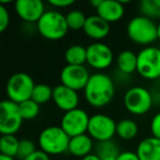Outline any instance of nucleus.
Here are the masks:
<instances>
[{
    "mask_svg": "<svg viewBox=\"0 0 160 160\" xmlns=\"http://www.w3.org/2000/svg\"><path fill=\"white\" fill-rule=\"evenodd\" d=\"M53 101L58 109L66 113L77 109L79 104V96L77 91L60 83L54 87Z\"/></svg>",
    "mask_w": 160,
    "mask_h": 160,
    "instance_id": "4468645a",
    "label": "nucleus"
},
{
    "mask_svg": "<svg viewBox=\"0 0 160 160\" xmlns=\"http://www.w3.org/2000/svg\"><path fill=\"white\" fill-rule=\"evenodd\" d=\"M116 67L125 75H131L137 71V54L131 49L120 52L116 57Z\"/></svg>",
    "mask_w": 160,
    "mask_h": 160,
    "instance_id": "6ab92c4d",
    "label": "nucleus"
},
{
    "mask_svg": "<svg viewBox=\"0 0 160 160\" xmlns=\"http://www.w3.org/2000/svg\"><path fill=\"white\" fill-rule=\"evenodd\" d=\"M24 160H49V156L42 151L41 149H38L34 153H32L30 157H28Z\"/></svg>",
    "mask_w": 160,
    "mask_h": 160,
    "instance_id": "72a5a7b5",
    "label": "nucleus"
},
{
    "mask_svg": "<svg viewBox=\"0 0 160 160\" xmlns=\"http://www.w3.org/2000/svg\"><path fill=\"white\" fill-rule=\"evenodd\" d=\"M90 73L88 69L82 66H77V65H66L60 71V82L62 85L75 90L80 91L85 90L88 81L90 79Z\"/></svg>",
    "mask_w": 160,
    "mask_h": 160,
    "instance_id": "9b49d317",
    "label": "nucleus"
},
{
    "mask_svg": "<svg viewBox=\"0 0 160 160\" xmlns=\"http://www.w3.org/2000/svg\"><path fill=\"white\" fill-rule=\"evenodd\" d=\"M116 123L111 116L105 114H94L90 116L88 135L98 142L112 140L116 135Z\"/></svg>",
    "mask_w": 160,
    "mask_h": 160,
    "instance_id": "1a4fd4ad",
    "label": "nucleus"
},
{
    "mask_svg": "<svg viewBox=\"0 0 160 160\" xmlns=\"http://www.w3.org/2000/svg\"><path fill=\"white\" fill-rule=\"evenodd\" d=\"M88 17L85 16L82 11L80 10H71L66 14V21L69 30L78 31V30H83Z\"/></svg>",
    "mask_w": 160,
    "mask_h": 160,
    "instance_id": "393cba45",
    "label": "nucleus"
},
{
    "mask_svg": "<svg viewBox=\"0 0 160 160\" xmlns=\"http://www.w3.org/2000/svg\"><path fill=\"white\" fill-rule=\"evenodd\" d=\"M150 93L151 97H152L153 100V104L157 103V104H160V79L156 80L153 82L152 87L150 89Z\"/></svg>",
    "mask_w": 160,
    "mask_h": 160,
    "instance_id": "7c9ffc66",
    "label": "nucleus"
},
{
    "mask_svg": "<svg viewBox=\"0 0 160 160\" xmlns=\"http://www.w3.org/2000/svg\"><path fill=\"white\" fill-rule=\"evenodd\" d=\"M157 33H158V38L160 40V22L157 24Z\"/></svg>",
    "mask_w": 160,
    "mask_h": 160,
    "instance_id": "e433bc0d",
    "label": "nucleus"
},
{
    "mask_svg": "<svg viewBox=\"0 0 160 160\" xmlns=\"http://www.w3.org/2000/svg\"><path fill=\"white\" fill-rule=\"evenodd\" d=\"M136 153L139 160H160V139L153 136L144 138L137 145Z\"/></svg>",
    "mask_w": 160,
    "mask_h": 160,
    "instance_id": "f3484780",
    "label": "nucleus"
},
{
    "mask_svg": "<svg viewBox=\"0 0 160 160\" xmlns=\"http://www.w3.org/2000/svg\"><path fill=\"white\" fill-rule=\"evenodd\" d=\"M48 3L55 8H67L69 6L73 5V0H49Z\"/></svg>",
    "mask_w": 160,
    "mask_h": 160,
    "instance_id": "2f4dec72",
    "label": "nucleus"
},
{
    "mask_svg": "<svg viewBox=\"0 0 160 160\" xmlns=\"http://www.w3.org/2000/svg\"><path fill=\"white\" fill-rule=\"evenodd\" d=\"M92 148H93L92 138L88 134H82V135L70 138L68 152H70L75 157L83 158L91 153Z\"/></svg>",
    "mask_w": 160,
    "mask_h": 160,
    "instance_id": "a211bd4d",
    "label": "nucleus"
},
{
    "mask_svg": "<svg viewBox=\"0 0 160 160\" xmlns=\"http://www.w3.org/2000/svg\"><path fill=\"white\" fill-rule=\"evenodd\" d=\"M90 116L85 110L77 108L71 110L62 115L60 121V127L65 131V133L69 137L82 135L88 133V126H89Z\"/></svg>",
    "mask_w": 160,
    "mask_h": 160,
    "instance_id": "9d476101",
    "label": "nucleus"
},
{
    "mask_svg": "<svg viewBox=\"0 0 160 160\" xmlns=\"http://www.w3.org/2000/svg\"><path fill=\"white\" fill-rule=\"evenodd\" d=\"M123 101L127 111L134 115H144L153 105L150 90L139 86L129 88L125 92Z\"/></svg>",
    "mask_w": 160,
    "mask_h": 160,
    "instance_id": "0eeeda50",
    "label": "nucleus"
},
{
    "mask_svg": "<svg viewBox=\"0 0 160 160\" xmlns=\"http://www.w3.org/2000/svg\"><path fill=\"white\" fill-rule=\"evenodd\" d=\"M118 160H139L136 151H122L118 157Z\"/></svg>",
    "mask_w": 160,
    "mask_h": 160,
    "instance_id": "473e14b6",
    "label": "nucleus"
},
{
    "mask_svg": "<svg viewBox=\"0 0 160 160\" xmlns=\"http://www.w3.org/2000/svg\"><path fill=\"white\" fill-rule=\"evenodd\" d=\"M150 132L153 137L160 139V112L152 118L150 123Z\"/></svg>",
    "mask_w": 160,
    "mask_h": 160,
    "instance_id": "c756f323",
    "label": "nucleus"
},
{
    "mask_svg": "<svg viewBox=\"0 0 160 160\" xmlns=\"http://www.w3.org/2000/svg\"><path fill=\"white\" fill-rule=\"evenodd\" d=\"M36 150L38 149L35 148V144L31 139L24 138V139H21L20 142H19V149H18L17 157L21 160H24L28 157H30L32 153L35 152Z\"/></svg>",
    "mask_w": 160,
    "mask_h": 160,
    "instance_id": "cd10ccee",
    "label": "nucleus"
},
{
    "mask_svg": "<svg viewBox=\"0 0 160 160\" xmlns=\"http://www.w3.org/2000/svg\"><path fill=\"white\" fill-rule=\"evenodd\" d=\"M53 89L54 88L46 83H38L34 87L31 99L35 101L38 104H44L48 102L51 99H53Z\"/></svg>",
    "mask_w": 160,
    "mask_h": 160,
    "instance_id": "b1692460",
    "label": "nucleus"
},
{
    "mask_svg": "<svg viewBox=\"0 0 160 160\" xmlns=\"http://www.w3.org/2000/svg\"><path fill=\"white\" fill-rule=\"evenodd\" d=\"M36 29L41 36L49 41H58L65 38L69 28L66 16L56 10L45 11L42 18L36 23Z\"/></svg>",
    "mask_w": 160,
    "mask_h": 160,
    "instance_id": "f03ea898",
    "label": "nucleus"
},
{
    "mask_svg": "<svg viewBox=\"0 0 160 160\" xmlns=\"http://www.w3.org/2000/svg\"><path fill=\"white\" fill-rule=\"evenodd\" d=\"M35 83L31 76L25 72H16L8 79L6 93L9 100L20 104L31 99Z\"/></svg>",
    "mask_w": 160,
    "mask_h": 160,
    "instance_id": "423d86ee",
    "label": "nucleus"
},
{
    "mask_svg": "<svg viewBox=\"0 0 160 160\" xmlns=\"http://www.w3.org/2000/svg\"><path fill=\"white\" fill-rule=\"evenodd\" d=\"M70 137L60 126H48L38 135V146L47 155H62L68 151Z\"/></svg>",
    "mask_w": 160,
    "mask_h": 160,
    "instance_id": "20e7f679",
    "label": "nucleus"
},
{
    "mask_svg": "<svg viewBox=\"0 0 160 160\" xmlns=\"http://www.w3.org/2000/svg\"><path fill=\"white\" fill-rule=\"evenodd\" d=\"M14 10L27 23H38L45 13L44 3L41 0H18L14 2Z\"/></svg>",
    "mask_w": 160,
    "mask_h": 160,
    "instance_id": "ddd939ff",
    "label": "nucleus"
},
{
    "mask_svg": "<svg viewBox=\"0 0 160 160\" xmlns=\"http://www.w3.org/2000/svg\"><path fill=\"white\" fill-rule=\"evenodd\" d=\"M114 59L112 49L102 42H96L87 47V62L97 70L109 68Z\"/></svg>",
    "mask_w": 160,
    "mask_h": 160,
    "instance_id": "f8f14e48",
    "label": "nucleus"
},
{
    "mask_svg": "<svg viewBox=\"0 0 160 160\" xmlns=\"http://www.w3.org/2000/svg\"><path fill=\"white\" fill-rule=\"evenodd\" d=\"M142 16L152 20L160 17V0H142L139 3Z\"/></svg>",
    "mask_w": 160,
    "mask_h": 160,
    "instance_id": "a878e982",
    "label": "nucleus"
},
{
    "mask_svg": "<svg viewBox=\"0 0 160 160\" xmlns=\"http://www.w3.org/2000/svg\"><path fill=\"white\" fill-rule=\"evenodd\" d=\"M0 160H14L13 157H9V156L0 155Z\"/></svg>",
    "mask_w": 160,
    "mask_h": 160,
    "instance_id": "c9c22d12",
    "label": "nucleus"
},
{
    "mask_svg": "<svg viewBox=\"0 0 160 160\" xmlns=\"http://www.w3.org/2000/svg\"><path fill=\"white\" fill-rule=\"evenodd\" d=\"M138 125L131 118H124L116 123V135L124 140H132L137 136Z\"/></svg>",
    "mask_w": 160,
    "mask_h": 160,
    "instance_id": "412c9836",
    "label": "nucleus"
},
{
    "mask_svg": "<svg viewBox=\"0 0 160 160\" xmlns=\"http://www.w3.org/2000/svg\"><path fill=\"white\" fill-rule=\"evenodd\" d=\"M81 160H100V158L97 153H90V155L81 158Z\"/></svg>",
    "mask_w": 160,
    "mask_h": 160,
    "instance_id": "f704fd0d",
    "label": "nucleus"
},
{
    "mask_svg": "<svg viewBox=\"0 0 160 160\" xmlns=\"http://www.w3.org/2000/svg\"><path fill=\"white\" fill-rule=\"evenodd\" d=\"M20 140L16 137V135H1L0 138V155L17 157Z\"/></svg>",
    "mask_w": 160,
    "mask_h": 160,
    "instance_id": "5701e85b",
    "label": "nucleus"
},
{
    "mask_svg": "<svg viewBox=\"0 0 160 160\" xmlns=\"http://www.w3.org/2000/svg\"><path fill=\"white\" fill-rule=\"evenodd\" d=\"M82 31L85 32V34L88 38L96 41H100L109 35L110 23H108L102 18H100L98 14L90 16L87 18Z\"/></svg>",
    "mask_w": 160,
    "mask_h": 160,
    "instance_id": "dca6fc26",
    "label": "nucleus"
},
{
    "mask_svg": "<svg viewBox=\"0 0 160 160\" xmlns=\"http://www.w3.org/2000/svg\"><path fill=\"white\" fill-rule=\"evenodd\" d=\"M97 14L108 23L118 22L123 18L125 13V8L123 2L116 0H102L98 8Z\"/></svg>",
    "mask_w": 160,
    "mask_h": 160,
    "instance_id": "2eb2a0df",
    "label": "nucleus"
},
{
    "mask_svg": "<svg viewBox=\"0 0 160 160\" xmlns=\"http://www.w3.org/2000/svg\"><path fill=\"white\" fill-rule=\"evenodd\" d=\"M121 151L118 144L113 140L99 142L97 147V155L100 160H118Z\"/></svg>",
    "mask_w": 160,
    "mask_h": 160,
    "instance_id": "4be33fe9",
    "label": "nucleus"
},
{
    "mask_svg": "<svg viewBox=\"0 0 160 160\" xmlns=\"http://www.w3.org/2000/svg\"><path fill=\"white\" fill-rule=\"evenodd\" d=\"M19 111H20V114L23 120H33L40 113V104H38L32 99H29V100L21 102L19 104Z\"/></svg>",
    "mask_w": 160,
    "mask_h": 160,
    "instance_id": "bb28decb",
    "label": "nucleus"
},
{
    "mask_svg": "<svg viewBox=\"0 0 160 160\" xmlns=\"http://www.w3.org/2000/svg\"><path fill=\"white\" fill-rule=\"evenodd\" d=\"M85 99L91 107L103 108L108 105L115 96L114 81L109 75L97 72L90 79L83 90Z\"/></svg>",
    "mask_w": 160,
    "mask_h": 160,
    "instance_id": "f257e3e1",
    "label": "nucleus"
},
{
    "mask_svg": "<svg viewBox=\"0 0 160 160\" xmlns=\"http://www.w3.org/2000/svg\"><path fill=\"white\" fill-rule=\"evenodd\" d=\"M23 118L19 111V104L11 100L0 103V133L1 135H16L21 128Z\"/></svg>",
    "mask_w": 160,
    "mask_h": 160,
    "instance_id": "6e6552de",
    "label": "nucleus"
},
{
    "mask_svg": "<svg viewBox=\"0 0 160 160\" xmlns=\"http://www.w3.org/2000/svg\"><path fill=\"white\" fill-rule=\"evenodd\" d=\"M126 33L128 38L137 45L146 46L158 38L157 24L144 16L134 17L127 23Z\"/></svg>",
    "mask_w": 160,
    "mask_h": 160,
    "instance_id": "7ed1b4c3",
    "label": "nucleus"
},
{
    "mask_svg": "<svg viewBox=\"0 0 160 160\" xmlns=\"http://www.w3.org/2000/svg\"><path fill=\"white\" fill-rule=\"evenodd\" d=\"M10 23V14L8 9L0 3V32H5Z\"/></svg>",
    "mask_w": 160,
    "mask_h": 160,
    "instance_id": "c85d7f7f",
    "label": "nucleus"
},
{
    "mask_svg": "<svg viewBox=\"0 0 160 160\" xmlns=\"http://www.w3.org/2000/svg\"><path fill=\"white\" fill-rule=\"evenodd\" d=\"M65 60L67 65L82 66L87 62V48L82 45H71L65 52Z\"/></svg>",
    "mask_w": 160,
    "mask_h": 160,
    "instance_id": "aec40b11",
    "label": "nucleus"
},
{
    "mask_svg": "<svg viewBox=\"0 0 160 160\" xmlns=\"http://www.w3.org/2000/svg\"><path fill=\"white\" fill-rule=\"evenodd\" d=\"M137 72L147 80L160 79V48L156 46L144 47L137 54Z\"/></svg>",
    "mask_w": 160,
    "mask_h": 160,
    "instance_id": "39448f33",
    "label": "nucleus"
}]
</instances>
